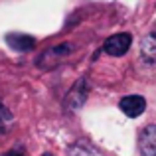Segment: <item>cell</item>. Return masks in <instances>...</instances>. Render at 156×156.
I'll list each match as a JSON object with an SVG mask.
<instances>
[{"label": "cell", "mask_w": 156, "mask_h": 156, "mask_svg": "<svg viewBox=\"0 0 156 156\" xmlns=\"http://www.w3.org/2000/svg\"><path fill=\"white\" fill-rule=\"evenodd\" d=\"M89 95V83L85 77H81V79H77L75 83H73V87L67 91V95H65L63 99V107L65 111H77L81 109L85 103V99H87Z\"/></svg>", "instance_id": "1"}, {"label": "cell", "mask_w": 156, "mask_h": 156, "mask_svg": "<svg viewBox=\"0 0 156 156\" xmlns=\"http://www.w3.org/2000/svg\"><path fill=\"white\" fill-rule=\"evenodd\" d=\"M71 44H59V46H53L50 50H46L42 53V55L38 57V65L42 69H51L55 67L57 63H59L61 59H65V57L71 53Z\"/></svg>", "instance_id": "2"}, {"label": "cell", "mask_w": 156, "mask_h": 156, "mask_svg": "<svg viewBox=\"0 0 156 156\" xmlns=\"http://www.w3.org/2000/svg\"><path fill=\"white\" fill-rule=\"evenodd\" d=\"M130 44H133V36L126 34V32H121V34H115V36H111V38L105 40L103 50L113 57H121L129 51Z\"/></svg>", "instance_id": "3"}, {"label": "cell", "mask_w": 156, "mask_h": 156, "mask_svg": "<svg viewBox=\"0 0 156 156\" xmlns=\"http://www.w3.org/2000/svg\"><path fill=\"white\" fill-rule=\"evenodd\" d=\"M138 150L142 156H156V125H148L140 130Z\"/></svg>", "instance_id": "4"}, {"label": "cell", "mask_w": 156, "mask_h": 156, "mask_svg": "<svg viewBox=\"0 0 156 156\" xmlns=\"http://www.w3.org/2000/svg\"><path fill=\"white\" fill-rule=\"evenodd\" d=\"M119 107H121V111L126 115V117H140L142 113H144L146 109V101L144 97L140 95H126L121 99V103H119Z\"/></svg>", "instance_id": "5"}, {"label": "cell", "mask_w": 156, "mask_h": 156, "mask_svg": "<svg viewBox=\"0 0 156 156\" xmlns=\"http://www.w3.org/2000/svg\"><path fill=\"white\" fill-rule=\"evenodd\" d=\"M6 44L16 51H30V50H34L36 40L32 36H26V34H8Z\"/></svg>", "instance_id": "6"}, {"label": "cell", "mask_w": 156, "mask_h": 156, "mask_svg": "<svg viewBox=\"0 0 156 156\" xmlns=\"http://www.w3.org/2000/svg\"><path fill=\"white\" fill-rule=\"evenodd\" d=\"M140 53L148 63H156V32L144 36V40L140 42Z\"/></svg>", "instance_id": "7"}, {"label": "cell", "mask_w": 156, "mask_h": 156, "mask_svg": "<svg viewBox=\"0 0 156 156\" xmlns=\"http://www.w3.org/2000/svg\"><path fill=\"white\" fill-rule=\"evenodd\" d=\"M69 156H99V152L93 150L91 146L83 144V142H77L69 148Z\"/></svg>", "instance_id": "8"}, {"label": "cell", "mask_w": 156, "mask_h": 156, "mask_svg": "<svg viewBox=\"0 0 156 156\" xmlns=\"http://www.w3.org/2000/svg\"><path fill=\"white\" fill-rule=\"evenodd\" d=\"M10 126H12V113L4 103H0V134L6 133Z\"/></svg>", "instance_id": "9"}, {"label": "cell", "mask_w": 156, "mask_h": 156, "mask_svg": "<svg viewBox=\"0 0 156 156\" xmlns=\"http://www.w3.org/2000/svg\"><path fill=\"white\" fill-rule=\"evenodd\" d=\"M44 156H51V154H50V152H46V154H44Z\"/></svg>", "instance_id": "10"}]
</instances>
